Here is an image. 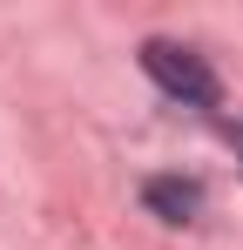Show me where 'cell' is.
<instances>
[{"instance_id": "3", "label": "cell", "mask_w": 243, "mask_h": 250, "mask_svg": "<svg viewBox=\"0 0 243 250\" xmlns=\"http://www.w3.org/2000/svg\"><path fill=\"white\" fill-rule=\"evenodd\" d=\"M223 135H230V149L243 156V122H223Z\"/></svg>"}, {"instance_id": "2", "label": "cell", "mask_w": 243, "mask_h": 250, "mask_svg": "<svg viewBox=\"0 0 243 250\" xmlns=\"http://www.w3.org/2000/svg\"><path fill=\"white\" fill-rule=\"evenodd\" d=\"M142 203L156 209L162 223H196L202 216V183H189V176H156V183L142 189Z\"/></svg>"}, {"instance_id": "1", "label": "cell", "mask_w": 243, "mask_h": 250, "mask_svg": "<svg viewBox=\"0 0 243 250\" xmlns=\"http://www.w3.org/2000/svg\"><path fill=\"white\" fill-rule=\"evenodd\" d=\"M142 68L156 75L162 95H176V102H189V108H216V75H209V61H202L196 47H176V41H142Z\"/></svg>"}]
</instances>
